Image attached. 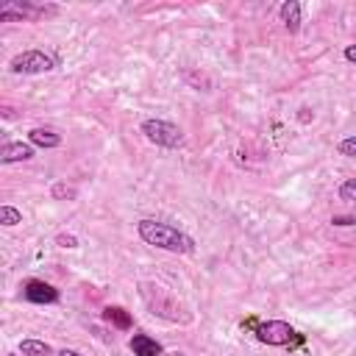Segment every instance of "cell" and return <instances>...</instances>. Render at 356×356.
I'll return each instance as SVG.
<instances>
[{
    "instance_id": "1",
    "label": "cell",
    "mask_w": 356,
    "mask_h": 356,
    "mask_svg": "<svg viewBox=\"0 0 356 356\" xmlns=\"http://www.w3.org/2000/svg\"><path fill=\"white\" fill-rule=\"evenodd\" d=\"M137 231H140L142 242H148L153 248H162V251H170V253H192L195 251V240L190 234L167 226V222L151 220V217L137 222Z\"/></svg>"
},
{
    "instance_id": "2",
    "label": "cell",
    "mask_w": 356,
    "mask_h": 356,
    "mask_svg": "<svg viewBox=\"0 0 356 356\" xmlns=\"http://www.w3.org/2000/svg\"><path fill=\"white\" fill-rule=\"evenodd\" d=\"M142 134L159 148H181L184 145V131L167 120H145Z\"/></svg>"
},
{
    "instance_id": "3",
    "label": "cell",
    "mask_w": 356,
    "mask_h": 356,
    "mask_svg": "<svg viewBox=\"0 0 356 356\" xmlns=\"http://www.w3.org/2000/svg\"><path fill=\"white\" fill-rule=\"evenodd\" d=\"M12 73H23V75H42V73H51L56 70L53 56H48L44 51H23L9 62Z\"/></svg>"
},
{
    "instance_id": "4",
    "label": "cell",
    "mask_w": 356,
    "mask_h": 356,
    "mask_svg": "<svg viewBox=\"0 0 356 356\" xmlns=\"http://www.w3.org/2000/svg\"><path fill=\"white\" fill-rule=\"evenodd\" d=\"M256 337L264 345H290L295 337V329L284 320H267V323L256 326Z\"/></svg>"
},
{
    "instance_id": "5",
    "label": "cell",
    "mask_w": 356,
    "mask_h": 356,
    "mask_svg": "<svg viewBox=\"0 0 356 356\" xmlns=\"http://www.w3.org/2000/svg\"><path fill=\"white\" fill-rule=\"evenodd\" d=\"M23 298L28 301V303H56L59 301V290L53 287V284H48V281H39V279H31V281H25L23 284Z\"/></svg>"
},
{
    "instance_id": "6",
    "label": "cell",
    "mask_w": 356,
    "mask_h": 356,
    "mask_svg": "<svg viewBox=\"0 0 356 356\" xmlns=\"http://www.w3.org/2000/svg\"><path fill=\"white\" fill-rule=\"evenodd\" d=\"M34 156V145L31 142H6L0 148V162L3 164H14V162H28Z\"/></svg>"
},
{
    "instance_id": "7",
    "label": "cell",
    "mask_w": 356,
    "mask_h": 356,
    "mask_svg": "<svg viewBox=\"0 0 356 356\" xmlns=\"http://www.w3.org/2000/svg\"><path fill=\"white\" fill-rule=\"evenodd\" d=\"M128 348L134 351V356H162V351H164L162 342H156L148 334H134L131 342H128Z\"/></svg>"
},
{
    "instance_id": "8",
    "label": "cell",
    "mask_w": 356,
    "mask_h": 356,
    "mask_svg": "<svg viewBox=\"0 0 356 356\" xmlns=\"http://www.w3.org/2000/svg\"><path fill=\"white\" fill-rule=\"evenodd\" d=\"M279 17H281V23H284V28L290 34L301 31V3L298 0H284L281 9H279Z\"/></svg>"
},
{
    "instance_id": "9",
    "label": "cell",
    "mask_w": 356,
    "mask_h": 356,
    "mask_svg": "<svg viewBox=\"0 0 356 356\" xmlns=\"http://www.w3.org/2000/svg\"><path fill=\"white\" fill-rule=\"evenodd\" d=\"M28 142L34 148H59L62 137L53 128H34V131H28Z\"/></svg>"
},
{
    "instance_id": "10",
    "label": "cell",
    "mask_w": 356,
    "mask_h": 356,
    "mask_svg": "<svg viewBox=\"0 0 356 356\" xmlns=\"http://www.w3.org/2000/svg\"><path fill=\"white\" fill-rule=\"evenodd\" d=\"M103 320L112 323V326H117V329H123V331L131 329V315H128L123 306H106L103 309Z\"/></svg>"
},
{
    "instance_id": "11",
    "label": "cell",
    "mask_w": 356,
    "mask_h": 356,
    "mask_svg": "<svg viewBox=\"0 0 356 356\" xmlns=\"http://www.w3.org/2000/svg\"><path fill=\"white\" fill-rule=\"evenodd\" d=\"M20 351H23V356H51L53 353V348L48 342H39V340H23Z\"/></svg>"
},
{
    "instance_id": "12",
    "label": "cell",
    "mask_w": 356,
    "mask_h": 356,
    "mask_svg": "<svg viewBox=\"0 0 356 356\" xmlns=\"http://www.w3.org/2000/svg\"><path fill=\"white\" fill-rule=\"evenodd\" d=\"M0 222H3V226H17V222H23V212L9 206V203L0 206Z\"/></svg>"
},
{
    "instance_id": "13",
    "label": "cell",
    "mask_w": 356,
    "mask_h": 356,
    "mask_svg": "<svg viewBox=\"0 0 356 356\" xmlns=\"http://www.w3.org/2000/svg\"><path fill=\"white\" fill-rule=\"evenodd\" d=\"M340 201L356 203V178H348V181L340 184Z\"/></svg>"
},
{
    "instance_id": "14",
    "label": "cell",
    "mask_w": 356,
    "mask_h": 356,
    "mask_svg": "<svg viewBox=\"0 0 356 356\" xmlns=\"http://www.w3.org/2000/svg\"><path fill=\"white\" fill-rule=\"evenodd\" d=\"M51 195L56 198V201H73L75 198V187H67V184H53V190H51Z\"/></svg>"
},
{
    "instance_id": "15",
    "label": "cell",
    "mask_w": 356,
    "mask_h": 356,
    "mask_svg": "<svg viewBox=\"0 0 356 356\" xmlns=\"http://www.w3.org/2000/svg\"><path fill=\"white\" fill-rule=\"evenodd\" d=\"M337 151H340L342 156H356V137H345V140L337 145Z\"/></svg>"
},
{
    "instance_id": "16",
    "label": "cell",
    "mask_w": 356,
    "mask_h": 356,
    "mask_svg": "<svg viewBox=\"0 0 356 356\" xmlns=\"http://www.w3.org/2000/svg\"><path fill=\"white\" fill-rule=\"evenodd\" d=\"M56 242H59L62 248H78V240H75L73 234H59V237H56Z\"/></svg>"
},
{
    "instance_id": "17",
    "label": "cell",
    "mask_w": 356,
    "mask_h": 356,
    "mask_svg": "<svg viewBox=\"0 0 356 356\" xmlns=\"http://www.w3.org/2000/svg\"><path fill=\"white\" fill-rule=\"evenodd\" d=\"M331 222H334V226H356V217H348V214L342 217V214H337Z\"/></svg>"
},
{
    "instance_id": "18",
    "label": "cell",
    "mask_w": 356,
    "mask_h": 356,
    "mask_svg": "<svg viewBox=\"0 0 356 356\" xmlns=\"http://www.w3.org/2000/svg\"><path fill=\"white\" fill-rule=\"evenodd\" d=\"M345 59L351 64H356V44H348V48H345Z\"/></svg>"
},
{
    "instance_id": "19",
    "label": "cell",
    "mask_w": 356,
    "mask_h": 356,
    "mask_svg": "<svg viewBox=\"0 0 356 356\" xmlns=\"http://www.w3.org/2000/svg\"><path fill=\"white\" fill-rule=\"evenodd\" d=\"M59 356H81V353H78V351H67V348H64V351H59Z\"/></svg>"
}]
</instances>
